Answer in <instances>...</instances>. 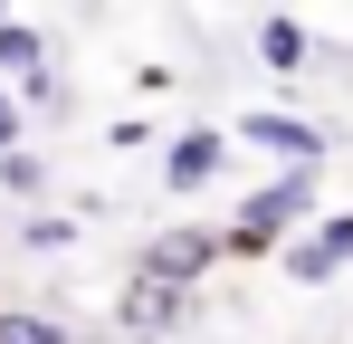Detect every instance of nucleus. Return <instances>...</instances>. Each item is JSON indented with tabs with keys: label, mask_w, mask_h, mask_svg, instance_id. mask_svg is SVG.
<instances>
[{
	"label": "nucleus",
	"mask_w": 353,
	"mask_h": 344,
	"mask_svg": "<svg viewBox=\"0 0 353 344\" xmlns=\"http://www.w3.org/2000/svg\"><path fill=\"white\" fill-rule=\"evenodd\" d=\"M305 220H315V172L277 163V182H258L230 220H220V268H230V258H239V268H248V258H277Z\"/></svg>",
	"instance_id": "nucleus-1"
},
{
	"label": "nucleus",
	"mask_w": 353,
	"mask_h": 344,
	"mask_svg": "<svg viewBox=\"0 0 353 344\" xmlns=\"http://www.w3.org/2000/svg\"><path fill=\"white\" fill-rule=\"evenodd\" d=\"M210 268H220V229L210 220H172L134 249V278H153V287H201Z\"/></svg>",
	"instance_id": "nucleus-2"
},
{
	"label": "nucleus",
	"mask_w": 353,
	"mask_h": 344,
	"mask_svg": "<svg viewBox=\"0 0 353 344\" xmlns=\"http://www.w3.org/2000/svg\"><path fill=\"white\" fill-rule=\"evenodd\" d=\"M230 144H258V153H277V163L325 172V153H334V124H315V115H287V106H248V115L230 124Z\"/></svg>",
	"instance_id": "nucleus-3"
},
{
	"label": "nucleus",
	"mask_w": 353,
	"mask_h": 344,
	"mask_svg": "<svg viewBox=\"0 0 353 344\" xmlns=\"http://www.w3.org/2000/svg\"><path fill=\"white\" fill-rule=\"evenodd\" d=\"M277 268H287L296 287H325V278H344L353 268V211H325V220H305L287 239V249H277Z\"/></svg>",
	"instance_id": "nucleus-4"
},
{
	"label": "nucleus",
	"mask_w": 353,
	"mask_h": 344,
	"mask_svg": "<svg viewBox=\"0 0 353 344\" xmlns=\"http://www.w3.org/2000/svg\"><path fill=\"white\" fill-rule=\"evenodd\" d=\"M230 134H220V124H191V134H172V144H163V191H172V201H191V191H210V182H220V172H230Z\"/></svg>",
	"instance_id": "nucleus-5"
},
{
	"label": "nucleus",
	"mask_w": 353,
	"mask_h": 344,
	"mask_svg": "<svg viewBox=\"0 0 353 344\" xmlns=\"http://www.w3.org/2000/svg\"><path fill=\"white\" fill-rule=\"evenodd\" d=\"M181 316H191V287L124 278V296H115V335H124V344H163V335H181Z\"/></svg>",
	"instance_id": "nucleus-6"
},
{
	"label": "nucleus",
	"mask_w": 353,
	"mask_h": 344,
	"mask_svg": "<svg viewBox=\"0 0 353 344\" xmlns=\"http://www.w3.org/2000/svg\"><path fill=\"white\" fill-rule=\"evenodd\" d=\"M248 48H258V67H277V77H305V67H325V57H344V48H325V39H315L305 19H287V10H268Z\"/></svg>",
	"instance_id": "nucleus-7"
},
{
	"label": "nucleus",
	"mask_w": 353,
	"mask_h": 344,
	"mask_svg": "<svg viewBox=\"0 0 353 344\" xmlns=\"http://www.w3.org/2000/svg\"><path fill=\"white\" fill-rule=\"evenodd\" d=\"M29 67H58V39L29 29V19H0V86H19Z\"/></svg>",
	"instance_id": "nucleus-8"
},
{
	"label": "nucleus",
	"mask_w": 353,
	"mask_h": 344,
	"mask_svg": "<svg viewBox=\"0 0 353 344\" xmlns=\"http://www.w3.org/2000/svg\"><path fill=\"white\" fill-rule=\"evenodd\" d=\"M77 239H86L77 211H19V249H29V258H58V249H77Z\"/></svg>",
	"instance_id": "nucleus-9"
},
{
	"label": "nucleus",
	"mask_w": 353,
	"mask_h": 344,
	"mask_svg": "<svg viewBox=\"0 0 353 344\" xmlns=\"http://www.w3.org/2000/svg\"><path fill=\"white\" fill-rule=\"evenodd\" d=\"M0 344H77V325L48 306H0Z\"/></svg>",
	"instance_id": "nucleus-10"
},
{
	"label": "nucleus",
	"mask_w": 353,
	"mask_h": 344,
	"mask_svg": "<svg viewBox=\"0 0 353 344\" xmlns=\"http://www.w3.org/2000/svg\"><path fill=\"white\" fill-rule=\"evenodd\" d=\"M0 191H10V201H48V163H39L29 144H19V153H0Z\"/></svg>",
	"instance_id": "nucleus-11"
},
{
	"label": "nucleus",
	"mask_w": 353,
	"mask_h": 344,
	"mask_svg": "<svg viewBox=\"0 0 353 344\" xmlns=\"http://www.w3.org/2000/svg\"><path fill=\"white\" fill-rule=\"evenodd\" d=\"M19 144H29V115H19V96L0 86V153H19Z\"/></svg>",
	"instance_id": "nucleus-12"
},
{
	"label": "nucleus",
	"mask_w": 353,
	"mask_h": 344,
	"mask_svg": "<svg viewBox=\"0 0 353 344\" xmlns=\"http://www.w3.org/2000/svg\"><path fill=\"white\" fill-rule=\"evenodd\" d=\"M0 19H10V0H0Z\"/></svg>",
	"instance_id": "nucleus-13"
}]
</instances>
